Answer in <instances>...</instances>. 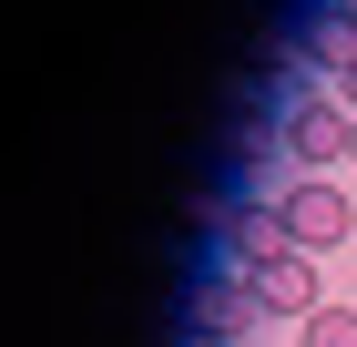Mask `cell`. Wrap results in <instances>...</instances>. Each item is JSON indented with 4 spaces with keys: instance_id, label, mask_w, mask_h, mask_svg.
Wrapping results in <instances>:
<instances>
[{
    "instance_id": "obj_1",
    "label": "cell",
    "mask_w": 357,
    "mask_h": 347,
    "mask_svg": "<svg viewBox=\"0 0 357 347\" xmlns=\"http://www.w3.org/2000/svg\"><path fill=\"white\" fill-rule=\"evenodd\" d=\"M286 235H296V256L347 245V235H357V194H337L327 174H296V184H286Z\"/></svg>"
},
{
    "instance_id": "obj_2",
    "label": "cell",
    "mask_w": 357,
    "mask_h": 347,
    "mask_svg": "<svg viewBox=\"0 0 357 347\" xmlns=\"http://www.w3.org/2000/svg\"><path fill=\"white\" fill-rule=\"evenodd\" d=\"M347 92H317V103L286 112V154H296V174H327V163H347Z\"/></svg>"
},
{
    "instance_id": "obj_3",
    "label": "cell",
    "mask_w": 357,
    "mask_h": 347,
    "mask_svg": "<svg viewBox=\"0 0 357 347\" xmlns=\"http://www.w3.org/2000/svg\"><path fill=\"white\" fill-rule=\"evenodd\" d=\"M245 286H255V317H317V307H327V296H317V256H275V266H255L245 276Z\"/></svg>"
},
{
    "instance_id": "obj_4",
    "label": "cell",
    "mask_w": 357,
    "mask_h": 347,
    "mask_svg": "<svg viewBox=\"0 0 357 347\" xmlns=\"http://www.w3.org/2000/svg\"><path fill=\"white\" fill-rule=\"evenodd\" d=\"M317 72H337V82L357 72V21H347V10H337V21L317 31Z\"/></svg>"
},
{
    "instance_id": "obj_5",
    "label": "cell",
    "mask_w": 357,
    "mask_h": 347,
    "mask_svg": "<svg viewBox=\"0 0 357 347\" xmlns=\"http://www.w3.org/2000/svg\"><path fill=\"white\" fill-rule=\"evenodd\" d=\"M306 347H357V307H317L306 317Z\"/></svg>"
},
{
    "instance_id": "obj_6",
    "label": "cell",
    "mask_w": 357,
    "mask_h": 347,
    "mask_svg": "<svg viewBox=\"0 0 357 347\" xmlns=\"http://www.w3.org/2000/svg\"><path fill=\"white\" fill-rule=\"evenodd\" d=\"M337 92H347V112H357V72H347V82H337Z\"/></svg>"
},
{
    "instance_id": "obj_7",
    "label": "cell",
    "mask_w": 357,
    "mask_h": 347,
    "mask_svg": "<svg viewBox=\"0 0 357 347\" xmlns=\"http://www.w3.org/2000/svg\"><path fill=\"white\" fill-rule=\"evenodd\" d=\"M347 163H357V123H347Z\"/></svg>"
},
{
    "instance_id": "obj_8",
    "label": "cell",
    "mask_w": 357,
    "mask_h": 347,
    "mask_svg": "<svg viewBox=\"0 0 357 347\" xmlns=\"http://www.w3.org/2000/svg\"><path fill=\"white\" fill-rule=\"evenodd\" d=\"M347 21H357V0H347Z\"/></svg>"
}]
</instances>
